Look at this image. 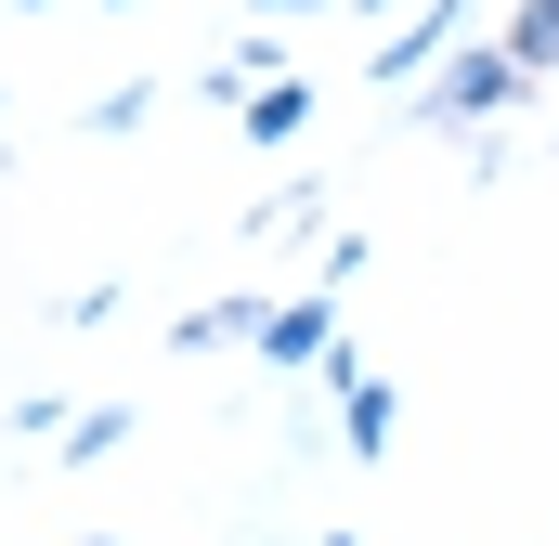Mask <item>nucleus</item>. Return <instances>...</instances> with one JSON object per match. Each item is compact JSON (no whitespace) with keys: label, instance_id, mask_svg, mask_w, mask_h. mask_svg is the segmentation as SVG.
I'll return each mask as SVG.
<instances>
[{"label":"nucleus","instance_id":"nucleus-9","mask_svg":"<svg viewBox=\"0 0 559 546\" xmlns=\"http://www.w3.org/2000/svg\"><path fill=\"white\" fill-rule=\"evenodd\" d=\"M312 222H325V195H312V182H274V195H261V235H312Z\"/></svg>","mask_w":559,"mask_h":546},{"label":"nucleus","instance_id":"nucleus-12","mask_svg":"<svg viewBox=\"0 0 559 546\" xmlns=\"http://www.w3.org/2000/svg\"><path fill=\"white\" fill-rule=\"evenodd\" d=\"M274 13H325V0H261V26H274Z\"/></svg>","mask_w":559,"mask_h":546},{"label":"nucleus","instance_id":"nucleus-1","mask_svg":"<svg viewBox=\"0 0 559 546\" xmlns=\"http://www.w3.org/2000/svg\"><path fill=\"white\" fill-rule=\"evenodd\" d=\"M534 92H547V79H534L508 39H481V52H455V66H442L429 92H404V105H417L429 131H495V118H521Z\"/></svg>","mask_w":559,"mask_h":546},{"label":"nucleus","instance_id":"nucleus-10","mask_svg":"<svg viewBox=\"0 0 559 546\" xmlns=\"http://www.w3.org/2000/svg\"><path fill=\"white\" fill-rule=\"evenodd\" d=\"M143 118H156V92H143V79H118V92L92 105V131H143Z\"/></svg>","mask_w":559,"mask_h":546},{"label":"nucleus","instance_id":"nucleus-4","mask_svg":"<svg viewBox=\"0 0 559 546\" xmlns=\"http://www.w3.org/2000/svg\"><path fill=\"white\" fill-rule=\"evenodd\" d=\"M325 391H338V442H352V455H391V429H404L391 378H365L352 352H325Z\"/></svg>","mask_w":559,"mask_h":546},{"label":"nucleus","instance_id":"nucleus-3","mask_svg":"<svg viewBox=\"0 0 559 546\" xmlns=\"http://www.w3.org/2000/svg\"><path fill=\"white\" fill-rule=\"evenodd\" d=\"M455 39H468V0H417L378 39V92H429V66H455Z\"/></svg>","mask_w":559,"mask_h":546},{"label":"nucleus","instance_id":"nucleus-11","mask_svg":"<svg viewBox=\"0 0 559 546\" xmlns=\"http://www.w3.org/2000/svg\"><path fill=\"white\" fill-rule=\"evenodd\" d=\"M352 13H391V26H404V13H417V0H352Z\"/></svg>","mask_w":559,"mask_h":546},{"label":"nucleus","instance_id":"nucleus-16","mask_svg":"<svg viewBox=\"0 0 559 546\" xmlns=\"http://www.w3.org/2000/svg\"><path fill=\"white\" fill-rule=\"evenodd\" d=\"M92 546H118V534H92Z\"/></svg>","mask_w":559,"mask_h":546},{"label":"nucleus","instance_id":"nucleus-14","mask_svg":"<svg viewBox=\"0 0 559 546\" xmlns=\"http://www.w3.org/2000/svg\"><path fill=\"white\" fill-rule=\"evenodd\" d=\"M325 546H365V534H325Z\"/></svg>","mask_w":559,"mask_h":546},{"label":"nucleus","instance_id":"nucleus-6","mask_svg":"<svg viewBox=\"0 0 559 546\" xmlns=\"http://www.w3.org/2000/svg\"><path fill=\"white\" fill-rule=\"evenodd\" d=\"M261 312H274V299H195L169 339H182V352H235V339H261Z\"/></svg>","mask_w":559,"mask_h":546},{"label":"nucleus","instance_id":"nucleus-8","mask_svg":"<svg viewBox=\"0 0 559 546\" xmlns=\"http://www.w3.org/2000/svg\"><path fill=\"white\" fill-rule=\"evenodd\" d=\"M118 442H131V404H92V416H66V455H79V468H92V455H118Z\"/></svg>","mask_w":559,"mask_h":546},{"label":"nucleus","instance_id":"nucleus-7","mask_svg":"<svg viewBox=\"0 0 559 546\" xmlns=\"http://www.w3.org/2000/svg\"><path fill=\"white\" fill-rule=\"evenodd\" d=\"M508 52H521L534 79H559V0H508Z\"/></svg>","mask_w":559,"mask_h":546},{"label":"nucleus","instance_id":"nucleus-13","mask_svg":"<svg viewBox=\"0 0 559 546\" xmlns=\"http://www.w3.org/2000/svg\"><path fill=\"white\" fill-rule=\"evenodd\" d=\"M13 13H52V0H13Z\"/></svg>","mask_w":559,"mask_h":546},{"label":"nucleus","instance_id":"nucleus-5","mask_svg":"<svg viewBox=\"0 0 559 546\" xmlns=\"http://www.w3.org/2000/svg\"><path fill=\"white\" fill-rule=\"evenodd\" d=\"M235 118H248V143H299V131H312V79H261Z\"/></svg>","mask_w":559,"mask_h":546},{"label":"nucleus","instance_id":"nucleus-15","mask_svg":"<svg viewBox=\"0 0 559 546\" xmlns=\"http://www.w3.org/2000/svg\"><path fill=\"white\" fill-rule=\"evenodd\" d=\"M105 13H131V0H105Z\"/></svg>","mask_w":559,"mask_h":546},{"label":"nucleus","instance_id":"nucleus-2","mask_svg":"<svg viewBox=\"0 0 559 546\" xmlns=\"http://www.w3.org/2000/svg\"><path fill=\"white\" fill-rule=\"evenodd\" d=\"M248 352H261L274 378H325V352H338V286H299V299H274Z\"/></svg>","mask_w":559,"mask_h":546}]
</instances>
